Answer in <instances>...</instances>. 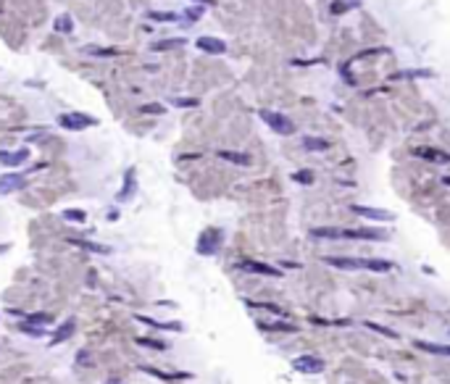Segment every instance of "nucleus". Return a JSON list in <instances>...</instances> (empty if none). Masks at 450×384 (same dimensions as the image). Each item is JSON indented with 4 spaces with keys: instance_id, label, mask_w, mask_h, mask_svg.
<instances>
[{
    "instance_id": "obj_1",
    "label": "nucleus",
    "mask_w": 450,
    "mask_h": 384,
    "mask_svg": "<svg viewBox=\"0 0 450 384\" xmlns=\"http://www.w3.org/2000/svg\"><path fill=\"white\" fill-rule=\"evenodd\" d=\"M327 266H334L340 271H374V274H390L398 266L392 261H385V258H343V255H329L324 258Z\"/></svg>"
},
{
    "instance_id": "obj_2",
    "label": "nucleus",
    "mask_w": 450,
    "mask_h": 384,
    "mask_svg": "<svg viewBox=\"0 0 450 384\" xmlns=\"http://www.w3.org/2000/svg\"><path fill=\"white\" fill-rule=\"evenodd\" d=\"M292 369H295L298 374H321L327 369V360L313 355V353H303L298 358H292Z\"/></svg>"
},
{
    "instance_id": "obj_3",
    "label": "nucleus",
    "mask_w": 450,
    "mask_h": 384,
    "mask_svg": "<svg viewBox=\"0 0 450 384\" xmlns=\"http://www.w3.org/2000/svg\"><path fill=\"white\" fill-rule=\"evenodd\" d=\"M261 119L272 126L277 134H284V137H290V134H295V124H292L284 114H277V111H261Z\"/></svg>"
},
{
    "instance_id": "obj_4",
    "label": "nucleus",
    "mask_w": 450,
    "mask_h": 384,
    "mask_svg": "<svg viewBox=\"0 0 450 384\" xmlns=\"http://www.w3.org/2000/svg\"><path fill=\"white\" fill-rule=\"evenodd\" d=\"M340 240H358V242H387L390 234L379 229H340Z\"/></svg>"
},
{
    "instance_id": "obj_5",
    "label": "nucleus",
    "mask_w": 450,
    "mask_h": 384,
    "mask_svg": "<svg viewBox=\"0 0 450 384\" xmlns=\"http://www.w3.org/2000/svg\"><path fill=\"white\" fill-rule=\"evenodd\" d=\"M221 242H224V237H221L219 229H206L203 234H200V240H197V253L200 255H216Z\"/></svg>"
},
{
    "instance_id": "obj_6",
    "label": "nucleus",
    "mask_w": 450,
    "mask_h": 384,
    "mask_svg": "<svg viewBox=\"0 0 450 384\" xmlns=\"http://www.w3.org/2000/svg\"><path fill=\"white\" fill-rule=\"evenodd\" d=\"M237 268L245 271V274H258V277H284L282 268L277 266H268V263H261V261H237Z\"/></svg>"
},
{
    "instance_id": "obj_7",
    "label": "nucleus",
    "mask_w": 450,
    "mask_h": 384,
    "mask_svg": "<svg viewBox=\"0 0 450 384\" xmlns=\"http://www.w3.org/2000/svg\"><path fill=\"white\" fill-rule=\"evenodd\" d=\"M58 124H61L63 129L79 132V129H84V126H93L95 119H89V116H84V114H61V116H58Z\"/></svg>"
},
{
    "instance_id": "obj_8",
    "label": "nucleus",
    "mask_w": 450,
    "mask_h": 384,
    "mask_svg": "<svg viewBox=\"0 0 450 384\" xmlns=\"http://www.w3.org/2000/svg\"><path fill=\"white\" fill-rule=\"evenodd\" d=\"M350 211H353L355 216H364V218H369V221H382V224L395 218L390 211H382V208H369V206H350Z\"/></svg>"
},
{
    "instance_id": "obj_9",
    "label": "nucleus",
    "mask_w": 450,
    "mask_h": 384,
    "mask_svg": "<svg viewBox=\"0 0 450 384\" xmlns=\"http://www.w3.org/2000/svg\"><path fill=\"white\" fill-rule=\"evenodd\" d=\"M197 48L203 50V53H211V56H221L224 50H227V45H224V40L219 37H197Z\"/></svg>"
},
{
    "instance_id": "obj_10",
    "label": "nucleus",
    "mask_w": 450,
    "mask_h": 384,
    "mask_svg": "<svg viewBox=\"0 0 450 384\" xmlns=\"http://www.w3.org/2000/svg\"><path fill=\"white\" fill-rule=\"evenodd\" d=\"M27 158H29V150L27 148H21V150H0V163L3 166H21V163H27Z\"/></svg>"
},
{
    "instance_id": "obj_11",
    "label": "nucleus",
    "mask_w": 450,
    "mask_h": 384,
    "mask_svg": "<svg viewBox=\"0 0 450 384\" xmlns=\"http://www.w3.org/2000/svg\"><path fill=\"white\" fill-rule=\"evenodd\" d=\"M413 348L429 353V355H440V358H450V345H442V342H426V340H416Z\"/></svg>"
},
{
    "instance_id": "obj_12",
    "label": "nucleus",
    "mask_w": 450,
    "mask_h": 384,
    "mask_svg": "<svg viewBox=\"0 0 450 384\" xmlns=\"http://www.w3.org/2000/svg\"><path fill=\"white\" fill-rule=\"evenodd\" d=\"M21 185H24V176H19V174H3V176H0V195L16 192V190H21Z\"/></svg>"
},
{
    "instance_id": "obj_13",
    "label": "nucleus",
    "mask_w": 450,
    "mask_h": 384,
    "mask_svg": "<svg viewBox=\"0 0 450 384\" xmlns=\"http://www.w3.org/2000/svg\"><path fill=\"white\" fill-rule=\"evenodd\" d=\"M258 329H261V332H284V334H295L300 326H298V324H290V321H266V324L261 321Z\"/></svg>"
},
{
    "instance_id": "obj_14",
    "label": "nucleus",
    "mask_w": 450,
    "mask_h": 384,
    "mask_svg": "<svg viewBox=\"0 0 450 384\" xmlns=\"http://www.w3.org/2000/svg\"><path fill=\"white\" fill-rule=\"evenodd\" d=\"M416 155L426 158V161H435V163H450V155L442 150H435V148H416Z\"/></svg>"
},
{
    "instance_id": "obj_15",
    "label": "nucleus",
    "mask_w": 450,
    "mask_h": 384,
    "mask_svg": "<svg viewBox=\"0 0 450 384\" xmlns=\"http://www.w3.org/2000/svg\"><path fill=\"white\" fill-rule=\"evenodd\" d=\"M219 158H224V161H229V163H237V166H250V158H247L245 153H232V150H219Z\"/></svg>"
},
{
    "instance_id": "obj_16",
    "label": "nucleus",
    "mask_w": 450,
    "mask_h": 384,
    "mask_svg": "<svg viewBox=\"0 0 450 384\" xmlns=\"http://www.w3.org/2000/svg\"><path fill=\"white\" fill-rule=\"evenodd\" d=\"M74 329H77V321L74 319H69L66 321L58 332H56V337H53V345H58V342H63V340H69V337L74 334Z\"/></svg>"
},
{
    "instance_id": "obj_17",
    "label": "nucleus",
    "mask_w": 450,
    "mask_h": 384,
    "mask_svg": "<svg viewBox=\"0 0 450 384\" xmlns=\"http://www.w3.org/2000/svg\"><path fill=\"white\" fill-rule=\"evenodd\" d=\"M74 245H79L82 250H89V253H98V255H108L111 253V247L105 245H95V242H87V240H71Z\"/></svg>"
},
{
    "instance_id": "obj_18",
    "label": "nucleus",
    "mask_w": 450,
    "mask_h": 384,
    "mask_svg": "<svg viewBox=\"0 0 450 384\" xmlns=\"http://www.w3.org/2000/svg\"><path fill=\"white\" fill-rule=\"evenodd\" d=\"M247 305H253V308H261V310H268V313L279 316V319H287V316H290L284 308H279V305H274V303H256V300H247Z\"/></svg>"
},
{
    "instance_id": "obj_19",
    "label": "nucleus",
    "mask_w": 450,
    "mask_h": 384,
    "mask_svg": "<svg viewBox=\"0 0 450 384\" xmlns=\"http://www.w3.org/2000/svg\"><path fill=\"white\" fill-rule=\"evenodd\" d=\"M364 326L371 329V332H376V334H382V337H387V340H398V337H400L395 329H387V326H382V324H376V321H364Z\"/></svg>"
},
{
    "instance_id": "obj_20",
    "label": "nucleus",
    "mask_w": 450,
    "mask_h": 384,
    "mask_svg": "<svg viewBox=\"0 0 450 384\" xmlns=\"http://www.w3.org/2000/svg\"><path fill=\"white\" fill-rule=\"evenodd\" d=\"M50 321H53V316H50V313H32V316H27V324L40 326V329H45Z\"/></svg>"
},
{
    "instance_id": "obj_21",
    "label": "nucleus",
    "mask_w": 450,
    "mask_h": 384,
    "mask_svg": "<svg viewBox=\"0 0 450 384\" xmlns=\"http://www.w3.org/2000/svg\"><path fill=\"white\" fill-rule=\"evenodd\" d=\"M303 148L305 150H327L329 142L321 140V137H303Z\"/></svg>"
},
{
    "instance_id": "obj_22",
    "label": "nucleus",
    "mask_w": 450,
    "mask_h": 384,
    "mask_svg": "<svg viewBox=\"0 0 450 384\" xmlns=\"http://www.w3.org/2000/svg\"><path fill=\"white\" fill-rule=\"evenodd\" d=\"M182 45H185V40H179V37L176 40H161V42L153 45V50L161 53V50H171V48H182Z\"/></svg>"
},
{
    "instance_id": "obj_23",
    "label": "nucleus",
    "mask_w": 450,
    "mask_h": 384,
    "mask_svg": "<svg viewBox=\"0 0 450 384\" xmlns=\"http://www.w3.org/2000/svg\"><path fill=\"white\" fill-rule=\"evenodd\" d=\"M71 27H74V24H71V16H69V13H63V16L56 19V32H63V34H66V32H71Z\"/></svg>"
},
{
    "instance_id": "obj_24",
    "label": "nucleus",
    "mask_w": 450,
    "mask_h": 384,
    "mask_svg": "<svg viewBox=\"0 0 450 384\" xmlns=\"http://www.w3.org/2000/svg\"><path fill=\"white\" fill-rule=\"evenodd\" d=\"M127 176H129V182H124V190L119 192V200H129L132 192H134V171H129Z\"/></svg>"
},
{
    "instance_id": "obj_25",
    "label": "nucleus",
    "mask_w": 450,
    "mask_h": 384,
    "mask_svg": "<svg viewBox=\"0 0 450 384\" xmlns=\"http://www.w3.org/2000/svg\"><path fill=\"white\" fill-rule=\"evenodd\" d=\"M63 218H69V221H77V224H82V221L87 218V213H84V211H79V208H69V211H63Z\"/></svg>"
},
{
    "instance_id": "obj_26",
    "label": "nucleus",
    "mask_w": 450,
    "mask_h": 384,
    "mask_svg": "<svg viewBox=\"0 0 450 384\" xmlns=\"http://www.w3.org/2000/svg\"><path fill=\"white\" fill-rule=\"evenodd\" d=\"M21 332H27L29 337H34V340H40V337H45V329H40V326H32V324H24V326H21Z\"/></svg>"
},
{
    "instance_id": "obj_27",
    "label": "nucleus",
    "mask_w": 450,
    "mask_h": 384,
    "mask_svg": "<svg viewBox=\"0 0 450 384\" xmlns=\"http://www.w3.org/2000/svg\"><path fill=\"white\" fill-rule=\"evenodd\" d=\"M292 179H295V182H300V185H311V182H313V174H311V171H298Z\"/></svg>"
},
{
    "instance_id": "obj_28",
    "label": "nucleus",
    "mask_w": 450,
    "mask_h": 384,
    "mask_svg": "<svg viewBox=\"0 0 450 384\" xmlns=\"http://www.w3.org/2000/svg\"><path fill=\"white\" fill-rule=\"evenodd\" d=\"M174 103L182 105V108H195V105H197V100H192V98H176Z\"/></svg>"
},
{
    "instance_id": "obj_29",
    "label": "nucleus",
    "mask_w": 450,
    "mask_h": 384,
    "mask_svg": "<svg viewBox=\"0 0 450 384\" xmlns=\"http://www.w3.org/2000/svg\"><path fill=\"white\" fill-rule=\"evenodd\" d=\"M150 19H158V21H174L176 16H174V13H150Z\"/></svg>"
},
{
    "instance_id": "obj_30",
    "label": "nucleus",
    "mask_w": 450,
    "mask_h": 384,
    "mask_svg": "<svg viewBox=\"0 0 450 384\" xmlns=\"http://www.w3.org/2000/svg\"><path fill=\"white\" fill-rule=\"evenodd\" d=\"M142 114H164V108H161V105H145Z\"/></svg>"
},
{
    "instance_id": "obj_31",
    "label": "nucleus",
    "mask_w": 450,
    "mask_h": 384,
    "mask_svg": "<svg viewBox=\"0 0 450 384\" xmlns=\"http://www.w3.org/2000/svg\"><path fill=\"white\" fill-rule=\"evenodd\" d=\"M442 182H445V185H447V187H450V176H445V179H442Z\"/></svg>"
},
{
    "instance_id": "obj_32",
    "label": "nucleus",
    "mask_w": 450,
    "mask_h": 384,
    "mask_svg": "<svg viewBox=\"0 0 450 384\" xmlns=\"http://www.w3.org/2000/svg\"><path fill=\"white\" fill-rule=\"evenodd\" d=\"M6 247H8V245H0V253H3V250H6Z\"/></svg>"
},
{
    "instance_id": "obj_33",
    "label": "nucleus",
    "mask_w": 450,
    "mask_h": 384,
    "mask_svg": "<svg viewBox=\"0 0 450 384\" xmlns=\"http://www.w3.org/2000/svg\"><path fill=\"white\" fill-rule=\"evenodd\" d=\"M108 384H121V381H116V379H114V381H108Z\"/></svg>"
},
{
    "instance_id": "obj_34",
    "label": "nucleus",
    "mask_w": 450,
    "mask_h": 384,
    "mask_svg": "<svg viewBox=\"0 0 450 384\" xmlns=\"http://www.w3.org/2000/svg\"><path fill=\"white\" fill-rule=\"evenodd\" d=\"M203 3H208V0H203Z\"/></svg>"
}]
</instances>
